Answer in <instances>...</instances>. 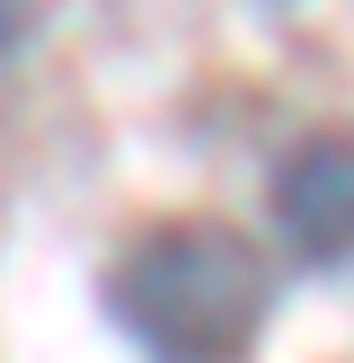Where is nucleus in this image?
Here are the masks:
<instances>
[{
	"label": "nucleus",
	"mask_w": 354,
	"mask_h": 363,
	"mask_svg": "<svg viewBox=\"0 0 354 363\" xmlns=\"http://www.w3.org/2000/svg\"><path fill=\"white\" fill-rule=\"evenodd\" d=\"M266 248L230 222H159L106 275V311L151 363H239L266 328Z\"/></svg>",
	"instance_id": "1"
},
{
	"label": "nucleus",
	"mask_w": 354,
	"mask_h": 363,
	"mask_svg": "<svg viewBox=\"0 0 354 363\" xmlns=\"http://www.w3.org/2000/svg\"><path fill=\"white\" fill-rule=\"evenodd\" d=\"M275 230L310 275H346V248H354V151H346V133H310L275 169Z\"/></svg>",
	"instance_id": "2"
},
{
	"label": "nucleus",
	"mask_w": 354,
	"mask_h": 363,
	"mask_svg": "<svg viewBox=\"0 0 354 363\" xmlns=\"http://www.w3.org/2000/svg\"><path fill=\"white\" fill-rule=\"evenodd\" d=\"M27 35H35V0H0V62H9Z\"/></svg>",
	"instance_id": "3"
}]
</instances>
